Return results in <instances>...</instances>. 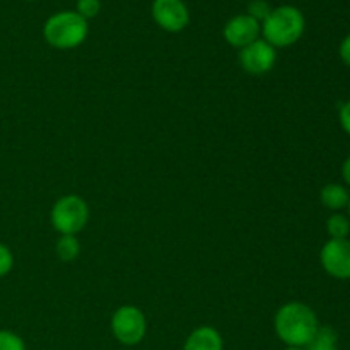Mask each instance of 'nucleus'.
Wrapping results in <instances>:
<instances>
[{
    "label": "nucleus",
    "instance_id": "nucleus-1",
    "mask_svg": "<svg viewBox=\"0 0 350 350\" xmlns=\"http://www.w3.org/2000/svg\"><path fill=\"white\" fill-rule=\"evenodd\" d=\"M273 328L282 344L287 347L304 349L320 328L318 317L308 304L291 301L277 310Z\"/></svg>",
    "mask_w": 350,
    "mask_h": 350
},
{
    "label": "nucleus",
    "instance_id": "nucleus-2",
    "mask_svg": "<svg viewBox=\"0 0 350 350\" xmlns=\"http://www.w3.org/2000/svg\"><path fill=\"white\" fill-rule=\"evenodd\" d=\"M306 27L303 12L297 7L280 5L270 10L262 23V34L267 43L273 48H287L301 40Z\"/></svg>",
    "mask_w": 350,
    "mask_h": 350
},
{
    "label": "nucleus",
    "instance_id": "nucleus-3",
    "mask_svg": "<svg viewBox=\"0 0 350 350\" xmlns=\"http://www.w3.org/2000/svg\"><path fill=\"white\" fill-rule=\"evenodd\" d=\"M89 34V23L75 10L57 12L44 23L43 36L57 50H74L81 46Z\"/></svg>",
    "mask_w": 350,
    "mask_h": 350
},
{
    "label": "nucleus",
    "instance_id": "nucleus-4",
    "mask_svg": "<svg viewBox=\"0 0 350 350\" xmlns=\"http://www.w3.org/2000/svg\"><path fill=\"white\" fill-rule=\"evenodd\" d=\"M50 221L60 236H77L89 222V205L79 195H64L53 204Z\"/></svg>",
    "mask_w": 350,
    "mask_h": 350
},
{
    "label": "nucleus",
    "instance_id": "nucleus-5",
    "mask_svg": "<svg viewBox=\"0 0 350 350\" xmlns=\"http://www.w3.org/2000/svg\"><path fill=\"white\" fill-rule=\"evenodd\" d=\"M111 334L125 347L139 345L147 335V318L140 308L125 304L111 317Z\"/></svg>",
    "mask_w": 350,
    "mask_h": 350
},
{
    "label": "nucleus",
    "instance_id": "nucleus-6",
    "mask_svg": "<svg viewBox=\"0 0 350 350\" xmlns=\"http://www.w3.org/2000/svg\"><path fill=\"white\" fill-rule=\"evenodd\" d=\"M325 272L337 280L350 279V239H328L320 252Z\"/></svg>",
    "mask_w": 350,
    "mask_h": 350
},
{
    "label": "nucleus",
    "instance_id": "nucleus-7",
    "mask_svg": "<svg viewBox=\"0 0 350 350\" xmlns=\"http://www.w3.org/2000/svg\"><path fill=\"white\" fill-rule=\"evenodd\" d=\"M239 65L252 75H265L275 67L277 50L265 40L253 41L239 50Z\"/></svg>",
    "mask_w": 350,
    "mask_h": 350
},
{
    "label": "nucleus",
    "instance_id": "nucleus-8",
    "mask_svg": "<svg viewBox=\"0 0 350 350\" xmlns=\"http://www.w3.org/2000/svg\"><path fill=\"white\" fill-rule=\"evenodd\" d=\"M152 17L167 33H180L190 23V12L183 0H154Z\"/></svg>",
    "mask_w": 350,
    "mask_h": 350
},
{
    "label": "nucleus",
    "instance_id": "nucleus-9",
    "mask_svg": "<svg viewBox=\"0 0 350 350\" xmlns=\"http://www.w3.org/2000/svg\"><path fill=\"white\" fill-rule=\"evenodd\" d=\"M222 34L231 46L241 50V48L252 44L253 41L260 40L262 24L248 14H239V16H234L226 23Z\"/></svg>",
    "mask_w": 350,
    "mask_h": 350
},
{
    "label": "nucleus",
    "instance_id": "nucleus-10",
    "mask_svg": "<svg viewBox=\"0 0 350 350\" xmlns=\"http://www.w3.org/2000/svg\"><path fill=\"white\" fill-rule=\"evenodd\" d=\"M183 350H224V340L214 327H198L185 340Z\"/></svg>",
    "mask_w": 350,
    "mask_h": 350
},
{
    "label": "nucleus",
    "instance_id": "nucleus-11",
    "mask_svg": "<svg viewBox=\"0 0 350 350\" xmlns=\"http://www.w3.org/2000/svg\"><path fill=\"white\" fill-rule=\"evenodd\" d=\"M350 193L344 185L338 183H328L321 188L320 191V200L323 204V207L330 208V211H342V208H347L349 205Z\"/></svg>",
    "mask_w": 350,
    "mask_h": 350
},
{
    "label": "nucleus",
    "instance_id": "nucleus-12",
    "mask_svg": "<svg viewBox=\"0 0 350 350\" xmlns=\"http://www.w3.org/2000/svg\"><path fill=\"white\" fill-rule=\"evenodd\" d=\"M304 350H338V335L332 327H320Z\"/></svg>",
    "mask_w": 350,
    "mask_h": 350
},
{
    "label": "nucleus",
    "instance_id": "nucleus-13",
    "mask_svg": "<svg viewBox=\"0 0 350 350\" xmlns=\"http://www.w3.org/2000/svg\"><path fill=\"white\" fill-rule=\"evenodd\" d=\"M57 255L62 262H74L81 255V243L77 236H60L57 241Z\"/></svg>",
    "mask_w": 350,
    "mask_h": 350
},
{
    "label": "nucleus",
    "instance_id": "nucleus-14",
    "mask_svg": "<svg viewBox=\"0 0 350 350\" xmlns=\"http://www.w3.org/2000/svg\"><path fill=\"white\" fill-rule=\"evenodd\" d=\"M327 232L330 239H347L350 234V219L344 214H334L327 221Z\"/></svg>",
    "mask_w": 350,
    "mask_h": 350
},
{
    "label": "nucleus",
    "instance_id": "nucleus-15",
    "mask_svg": "<svg viewBox=\"0 0 350 350\" xmlns=\"http://www.w3.org/2000/svg\"><path fill=\"white\" fill-rule=\"evenodd\" d=\"M0 350H26V344L14 332L0 330Z\"/></svg>",
    "mask_w": 350,
    "mask_h": 350
},
{
    "label": "nucleus",
    "instance_id": "nucleus-16",
    "mask_svg": "<svg viewBox=\"0 0 350 350\" xmlns=\"http://www.w3.org/2000/svg\"><path fill=\"white\" fill-rule=\"evenodd\" d=\"M99 10H101V2L99 0H77V9H75V12L84 17L85 21L98 16Z\"/></svg>",
    "mask_w": 350,
    "mask_h": 350
},
{
    "label": "nucleus",
    "instance_id": "nucleus-17",
    "mask_svg": "<svg viewBox=\"0 0 350 350\" xmlns=\"http://www.w3.org/2000/svg\"><path fill=\"white\" fill-rule=\"evenodd\" d=\"M270 10H272V7H270L269 2H265V0H253L248 5V16H252L253 19H256L262 24L270 14Z\"/></svg>",
    "mask_w": 350,
    "mask_h": 350
},
{
    "label": "nucleus",
    "instance_id": "nucleus-18",
    "mask_svg": "<svg viewBox=\"0 0 350 350\" xmlns=\"http://www.w3.org/2000/svg\"><path fill=\"white\" fill-rule=\"evenodd\" d=\"M14 267V255L10 252L9 246H5L3 243H0V279L5 275H9L10 270Z\"/></svg>",
    "mask_w": 350,
    "mask_h": 350
},
{
    "label": "nucleus",
    "instance_id": "nucleus-19",
    "mask_svg": "<svg viewBox=\"0 0 350 350\" xmlns=\"http://www.w3.org/2000/svg\"><path fill=\"white\" fill-rule=\"evenodd\" d=\"M338 122H340L342 130L350 135V101L344 103L338 109Z\"/></svg>",
    "mask_w": 350,
    "mask_h": 350
},
{
    "label": "nucleus",
    "instance_id": "nucleus-20",
    "mask_svg": "<svg viewBox=\"0 0 350 350\" xmlns=\"http://www.w3.org/2000/svg\"><path fill=\"white\" fill-rule=\"evenodd\" d=\"M338 55H340L342 62L350 67V34H347V36L342 40L340 46H338Z\"/></svg>",
    "mask_w": 350,
    "mask_h": 350
},
{
    "label": "nucleus",
    "instance_id": "nucleus-21",
    "mask_svg": "<svg viewBox=\"0 0 350 350\" xmlns=\"http://www.w3.org/2000/svg\"><path fill=\"white\" fill-rule=\"evenodd\" d=\"M342 178H344L345 185L350 187V156L344 161V164H342Z\"/></svg>",
    "mask_w": 350,
    "mask_h": 350
},
{
    "label": "nucleus",
    "instance_id": "nucleus-22",
    "mask_svg": "<svg viewBox=\"0 0 350 350\" xmlns=\"http://www.w3.org/2000/svg\"><path fill=\"white\" fill-rule=\"evenodd\" d=\"M284 350H304V349H297V347H287V349H284Z\"/></svg>",
    "mask_w": 350,
    "mask_h": 350
},
{
    "label": "nucleus",
    "instance_id": "nucleus-23",
    "mask_svg": "<svg viewBox=\"0 0 350 350\" xmlns=\"http://www.w3.org/2000/svg\"><path fill=\"white\" fill-rule=\"evenodd\" d=\"M347 211H349V219H350V198H349V205H347Z\"/></svg>",
    "mask_w": 350,
    "mask_h": 350
}]
</instances>
